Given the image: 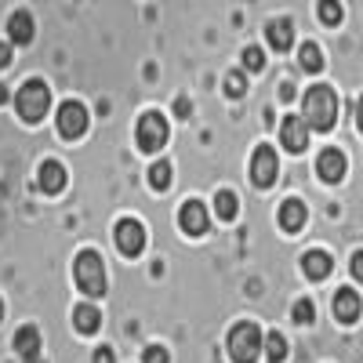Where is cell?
Returning <instances> with one entry per match:
<instances>
[{
  "label": "cell",
  "mask_w": 363,
  "mask_h": 363,
  "mask_svg": "<svg viewBox=\"0 0 363 363\" xmlns=\"http://www.w3.org/2000/svg\"><path fill=\"white\" fill-rule=\"evenodd\" d=\"M352 277L363 284V251H356V255H352Z\"/></svg>",
  "instance_id": "obj_30"
},
{
  "label": "cell",
  "mask_w": 363,
  "mask_h": 363,
  "mask_svg": "<svg viewBox=\"0 0 363 363\" xmlns=\"http://www.w3.org/2000/svg\"><path fill=\"white\" fill-rule=\"evenodd\" d=\"M174 113H178V116H189V102L178 99V102H174Z\"/></svg>",
  "instance_id": "obj_32"
},
{
  "label": "cell",
  "mask_w": 363,
  "mask_h": 363,
  "mask_svg": "<svg viewBox=\"0 0 363 363\" xmlns=\"http://www.w3.org/2000/svg\"><path fill=\"white\" fill-rule=\"evenodd\" d=\"M225 91H229V99H240L247 91V80H244V73H229L225 77Z\"/></svg>",
  "instance_id": "obj_27"
},
{
  "label": "cell",
  "mask_w": 363,
  "mask_h": 363,
  "mask_svg": "<svg viewBox=\"0 0 363 363\" xmlns=\"http://www.w3.org/2000/svg\"><path fill=\"white\" fill-rule=\"evenodd\" d=\"M11 66V44H0V69Z\"/></svg>",
  "instance_id": "obj_31"
},
{
  "label": "cell",
  "mask_w": 363,
  "mask_h": 363,
  "mask_svg": "<svg viewBox=\"0 0 363 363\" xmlns=\"http://www.w3.org/2000/svg\"><path fill=\"white\" fill-rule=\"evenodd\" d=\"M48 106H51V91H48L44 80H26V84L18 87L15 109H18V116L26 120V124H37V120H44Z\"/></svg>",
  "instance_id": "obj_3"
},
{
  "label": "cell",
  "mask_w": 363,
  "mask_h": 363,
  "mask_svg": "<svg viewBox=\"0 0 363 363\" xmlns=\"http://www.w3.org/2000/svg\"><path fill=\"white\" fill-rule=\"evenodd\" d=\"M356 124H359V131H363V95H359V102H356Z\"/></svg>",
  "instance_id": "obj_34"
},
{
  "label": "cell",
  "mask_w": 363,
  "mask_h": 363,
  "mask_svg": "<svg viewBox=\"0 0 363 363\" xmlns=\"http://www.w3.org/2000/svg\"><path fill=\"white\" fill-rule=\"evenodd\" d=\"M178 225L182 233H189V236H203L207 225H211V215H207V207L200 200H186L178 211Z\"/></svg>",
  "instance_id": "obj_10"
},
{
  "label": "cell",
  "mask_w": 363,
  "mask_h": 363,
  "mask_svg": "<svg viewBox=\"0 0 363 363\" xmlns=\"http://www.w3.org/2000/svg\"><path fill=\"white\" fill-rule=\"evenodd\" d=\"M95 363H116V352H113L109 345H99V349H95Z\"/></svg>",
  "instance_id": "obj_29"
},
{
  "label": "cell",
  "mask_w": 363,
  "mask_h": 363,
  "mask_svg": "<svg viewBox=\"0 0 363 363\" xmlns=\"http://www.w3.org/2000/svg\"><path fill=\"white\" fill-rule=\"evenodd\" d=\"M265 356H269V363H284V359H287V342H284L280 330L265 335Z\"/></svg>",
  "instance_id": "obj_22"
},
{
  "label": "cell",
  "mask_w": 363,
  "mask_h": 363,
  "mask_svg": "<svg viewBox=\"0 0 363 363\" xmlns=\"http://www.w3.org/2000/svg\"><path fill=\"white\" fill-rule=\"evenodd\" d=\"M229 356L233 363H255L262 356V330L255 323H236L229 330Z\"/></svg>",
  "instance_id": "obj_4"
},
{
  "label": "cell",
  "mask_w": 363,
  "mask_h": 363,
  "mask_svg": "<svg viewBox=\"0 0 363 363\" xmlns=\"http://www.w3.org/2000/svg\"><path fill=\"white\" fill-rule=\"evenodd\" d=\"M73 327L80 330V335H95V330L102 327V316H99V309L91 306V301H80V306L73 309Z\"/></svg>",
  "instance_id": "obj_17"
},
{
  "label": "cell",
  "mask_w": 363,
  "mask_h": 363,
  "mask_svg": "<svg viewBox=\"0 0 363 363\" xmlns=\"http://www.w3.org/2000/svg\"><path fill=\"white\" fill-rule=\"evenodd\" d=\"M0 320H4V298H0Z\"/></svg>",
  "instance_id": "obj_36"
},
{
  "label": "cell",
  "mask_w": 363,
  "mask_h": 363,
  "mask_svg": "<svg viewBox=\"0 0 363 363\" xmlns=\"http://www.w3.org/2000/svg\"><path fill=\"white\" fill-rule=\"evenodd\" d=\"M135 138H138V149L142 153H157V149L167 142V120L160 113H145L135 128Z\"/></svg>",
  "instance_id": "obj_5"
},
{
  "label": "cell",
  "mask_w": 363,
  "mask_h": 363,
  "mask_svg": "<svg viewBox=\"0 0 363 363\" xmlns=\"http://www.w3.org/2000/svg\"><path fill=\"white\" fill-rule=\"evenodd\" d=\"M244 69L247 73H262L265 69V51L262 48H247L244 51Z\"/></svg>",
  "instance_id": "obj_26"
},
{
  "label": "cell",
  "mask_w": 363,
  "mask_h": 363,
  "mask_svg": "<svg viewBox=\"0 0 363 363\" xmlns=\"http://www.w3.org/2000/svg\"><path fill=\"white\" fill-rule=\"evenodd\" d=\"M73 280L87 298H102L106 294V265L99 251H80L73 262Z\"/></svg>",
  "instance_id": "obj_2"
},
{
  "label": "cell",
  "mask_w": 363,
  "mask_h": 363,
  "mask_svg": "<svg viewBox=\"0 0 363 363\" xmlns=\"http://www.w3.org/2000/svg\"><path fill=\"white\" fill-rule=\"evenodd\" d=\"M306 218H309V211H306V203L301 200H284L280 203V211H277V222H280V229L284 233H298L301 225H306Z\"/></svg>",
  "instance_id": "obj_12"
},
{
  "label": "cell",
  "mask_w": 363,
  "mask_h": 363,
  "mask_svg": "<svg viewBox=\"0 0 363 363\" xmlns=\"http://www.w3.org/2000/svg\"><path fill=\"white\" fill-rule=\"evenodd\" d=\"M113 240H116L120 255L138 258V255L145 251V225H142V222H135V218H124V222H116Z\"/></svg>",
  "instance_id": "obj_6"
},
{
  "label": "cell",
  "mask_w": 363,
  "mask_h": 363,
  "mask_svg": "<svg viewBox=\"0 0 363 363\" xmlns=\"http://www.w3.org/2000/svg\"><path fill=\"white\" fill-rule=\"evenodd\" d=\"M359 313H363L359 294H356L352 287H342V291L335 294V316H338L342 323H356V320H359Z\"/></svg>",
  "instance_id": "obj_13"
},
{
  "label": "cell",
  "mask_w": 363,
  "mask_h": 363,
  "mask_svg": "<svg viewBox=\"0 0 363 363\" xmlns=\"http://www.w3.org/2000/svg\"><path fill=\"white\" fill-rule=\"evenodd\" d=\"M22 363H44V359H40V356H33V359H22Z\"/></svg>",
  "instance_id": "obj_35"
},
{
  "label": "cell",
  "mask_w": 363,
  "mask_h": 363,
  "mask_svg": "<svg viewBox=\"0 0 363 363\" xmlns=\"http://www.w3.org/2000/svg\"><path fill=\"white\" fill-rule=\"evenodd\" d=\"M277 171H280L277 153H272L269 145H258L255 153H251V182H255L258 189H269L272 182H277Z\"/></svg>",
  "instance_id": "obj_8"
},
{
  "label": "cell",
  "mask_w": 363,
  "mask_h": 363,
  "mask_svg": "<svg viewBox=\"0 0 363 363\" xmlns=\"http://www.w3.org/2000/svg\"><path fill=\"white\" fill-rule=\"evenodd\" d=\"M280 99H284V102L294 99V87H291V84H280Z\"/></svg>",
  "instance_id": "obj_33"
},
{
  "label": "cell",
  "mask_w": 363,
  "mask_h": 363,
  "mask_svg": "<svg viewBox=\"0 0 363 363\" xmlns=\"http://www.w3.org/2000/svg\"><path fill=\"white\" fill-rule=\"evenodd\" d=\"M15 352L22 356V359H33V356H40V330L37 327H18V335H15Z\"/></svg>",
  "instance_id": "obj_18"
},
{
  "label": "cell",
  "mask_w": 363,
  "mask_h": 363,
  "mask_svg": "<svg viewBox=\"0 0 363 363\" xmlns=\"http://www.w3.org/2000/svg\"><path fill=\"white\" fill-rule=\"evenodd\" d=\"M330 265H335V262H330L327 251H309L306 258H301V269H306L309 280H327L330 277Z\"/></svg>",
  "instance_id": "obj_19"
},
{
  "label": "cell",
  "mask_w": 363,
  "mask_h": 363,
  "mask_svg": "<svg viewBox=\"0 0 363 363\" xmlns=\"http://www.w3.org/2000/svg\"><path fill=\"white\" fill-rule=\"evenodd\" d=\"M55 124H58V135H62V138H80L87 131V109L77 99H69V102L58 106Z\"/></svg>",
  "instance_id": "obj_7"
},
{
  "label": "cell",
  "mask_w": 363,
  "mask_h": 363,
  "mask_svg": "<svg viewBox=\"0 0 363 363\" xmlns=\"http://www.w3.org/2000/svg\"><path fill=\"white\" fill-rule=\"evenodd\" d=\"M316 15H320V22H323V26H338L345 11H342V4H338V0H320Z\"/></svg>",
  "instance_id": "obj_24"
},
{
  "label": "cell",
  "mask_w": 363,
  "mask_h": 363,
  "mask_svg": "<svg viewBox=\"0 0 363 363\" xmlns=\"http://www.w3.org/2000/svg\"><path fill=\"white\" fill-rule=\"evenodd\" d=\"M236 211H240L236 193H233V189H222V193L215 196V215H218L222 222H233V218H236Z\"/></svg>",
  "instance_id": "obj_21"
},
{
  "label": "cell",
  "mask_w": 363,
  "mask_h": 363,
  "mask_svg": "<svg viewBox=\"0 0 363 363\" xmlns=\"http://www.w3.org/2000/svg\"><path fill=\"white\" fill-rule=\"evenodd\" d=\"M291 316H294V323L306 327V323H313V320H316V306H313L309 298H298V301H294V309H291Z\"/></svg>",
  "instance_id": "obj_25"
},
{
  "label": "cell",
  "mask_w": 363,
  "mask_h": 363,
  "mask_svg": "<svg viewBox=\"0 0 363 363\" xmlns=\"http://www.w3.org/2000/svg\"><path fill=\"white\" fill-rule=\"evenodd\" d=\"M280 142H284L287 153H306V145H309V124H306V116H284Z\"/></svg>",
  "instance_id": "obj_9"
},
{
  "label": "cell",
  "mask_w": 363,
  "mask_h": 363,
  "mask_svg": "<svg viewBox=\"0 0 363 363\" xmlns=\"http://www.w3.org/2000/svg\"><path fill=\"white\" fill-rule=\"evenodd\" d=\"M142 363H171V356H167L164 345H149V349L142 352Z\"/></svg>",
  "instance_id": "obj_28"
},
{
  "label": "cell",
  "mask_w": 363,
  "mask_h": 363,
  "mask_svg": "<svg viewBox=\"0 0 363 363\" xmlns=\"http://www.w3.org/2000/svg\"><path fill=\"white\" fill-rule=\"evenodd\" d=\"M298 62H301V69H306V73H320L323 69V51L309 40V44L298 48Z\"/></svg>",
  "instance_id": "obj_20"
},
{
  "label": "cell",
  "mask_w": 363,
  "mask_h": 363,
  "mask_svg": "<svg viewBox=\"0 0 363 363\" xmlns=\"http://www.w3.org/2000/svg\"><path fill=\"white\" fill-rule=\"evenodd\" d=\"M338 120V95L327 84H316L306 91V124L313 131H330Z\"/></svg>",
  "instance_id": "obj_1"
},
{
  "label": "cell",
  "mask_w": 363,
  "mask_h": 363,
  "mask_svg": "<svg viewBox=\"0 0 363 363\" xmlns=\"http://www.w3.org/2000/svg\"><path fill=\"white\" fill-rule=\"evenodd\" d=\"M33 15L29 11H15L11 18H8V37H11V44H29L33 40Z\"/></svg>",
  "instance_id": "obj_16"
},
{
  "label": "cell",
  "mask_w": 363,
  "mask_h": 363,
  "mask_svg": "<svg viewBox=\"0 0 363 363\" xmlns=\"http://www.w3.org/2000/svg\"><path fill=\"white\" fill-rule=\"evenodd\" d=\"M265 37H269L272 51H291V44H294V22L291 18H272L265 26Z\"/></svg>",
  "instance_id": "obj_14"
},
{
  "label": "cell",
  "mask_w": 363,
  "mask_h": 363,
  "mask_svg": "<svg viewBox=\"0 0 363 363\" xmlns=\"http://www.w3.org/2000/svg\"><path fill=\"white\" fill-rule=\"evenodd\" d=\"M345 167H349V164H345L342 149H323V153L316 157V174H320L323 182H330V186L345 178Z\"/></svg>",
  "instance_id": "obj_11"
},
{
  "label": "cell",
  "mask_w": 363,
  "mask_h": 363,
  "mask_svg": "<svg viewBox=\"0 0 363 363\" xmlns=\"http://www.w3.org/2000/svg\"><path fill=\"white\" fill-rule=\"evenodd\" d=\"M149 186H153L157 193H164L171 186V164L167 160H157L153 167H149Z\"/></svg>",
  "instance_id": "obj_23"
},
{
  "label": "cell",
  "mask_w": 363,
  "mask_h": 363,
  "mask_svg": "<svg viewBox=\"0 0 363 363\" xmlns=\"http://www.w3.org/2000/svg\"><path fill=\"white\" fill-rule=\"evenodd\" d=\"M40 189L51 193V196L66 189V167L58 164V160H44L40 164Z\"/></svg>",
  "instance_id": "obj_15"
}]
</instances>
